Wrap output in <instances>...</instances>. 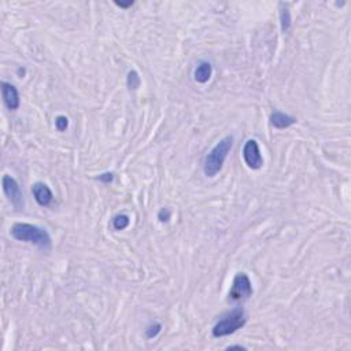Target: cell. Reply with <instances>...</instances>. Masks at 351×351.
Wrapping results in <instances>:
<instances>
[{
    "mask_svg": "<svg viewBox=\"0 0 351 351\" xmlns=\"http://www.w3.org/2000/svg\"><path fill=\"white\" fill-rule=\"evenodd\" d=\"M235 348H238V350H246V347H243V346H229L228 347V350H235Z\"/></svg>",
    "mask_w": 351,
    "mask_h": 351,
    "instance_id": "cell-19",
    "label": "cell"
},
{
    "mask_svg": "<svg viewBox=\"0 0 351 351\" xmlns=\"http://www.w3.org/2000/svg\"><path fill=\"white\" fill-rule=\"evenodd\" d=\"M280 21H281V29L283 32H288L291 28V14L288 9H284V5H281V11H280Z\"/></svg>",
    "mask_w": 351,
    "mask_h": 351,
    "instance_id": "cell-11",
    "label": "cell"
},
{
    "mask_svg": "<svg viewBox=\"0 0 351 351\" xmlns=\"http://www.w3.org/2000/svg\"><path fill=\"white\" fill-rule=\"evenodd\" d=\"M32 194L36 199V202L43 207H47L51 205V202L54 201V194H52L51 188L44 184V183H36L32 187Z\"/></svg>",
    "mask_w": 351,
    "mask_h": 351,
    "instance_id": "cell-8",
    "label": "cell"
},
{
    "mask_svg": "<svg viewBox=\"0 0 351 351\" xmlns=\"http://www.w3.org/2000/svg\"><path fill=\"white\" fill-rule=\"evenodd\" d=\"M232 144L233 137L227 136V137L220 140V143H217L216 147L206 155L205 163H203V171L207 177H214L221 171L222 165H224L229 151L232 148Z\"/></svg>",
    "mask_w": 351,
    "mask_h": 351,
    "instance_id": "cell-2",
    "label": "cell"
},
{
    "mask_svg": "<svg viewBox=\"0 0 351 351\" xmlns=\"http://www.w3.org/2000/svg\"><path fill=\"white\" fill-rule=\"evenodd\" d=\"M246 313L242 307L232 310L229 314L222 317L213 328V336L214 337H224V336L232 335L236 330L246 325Z\"/></svg>",
    "mask_w": 351,
    "mask_h": 351,
    "instance_id": "cell-3",
    "label": "cell"
},
{
    "mask_svg": "<svg viewBox=\"0 0 351 351\" xmlns=\"http://www.w3.org/2000/svg\"><path fill=\"white\" fill-rule=\"evenodd\" d=\"M243 158H244V162L246 165L250 167V169H261L263 165V158L261 155V150H259V145L257 143V140H248L246 141V144L243 147Z\"/></svg>",
    "mask_w": 351,
    "mask_h": 351,
    "instance_id": "cell-6",
    "label": "cell"
},
{
    "mask_svg": "<svg viewBox=\"0 0 351 351\" xmlns=\"http://www.w3.org/2000/svg\"><path fill=\"white\" fill-rule=\"evenodd\" d=\"M253 295V284L246 273H238L233 279L232 287L229 289V299L235 302L248 299Z\"/></svg>",
    "mask_w": 351,
    "mask_h": 351,
    "instance_id": "cell-4",
    "label": "cell"
},
{
    "mask_svg": "<svg viewBox=\"0 0 351 351\" xmlns=\"http://www.w3.org/2000/svg\"><path fill=\"white\" fill-rule=\"evenodd\" d=\"M160 329H162V325H160V324H154V325H150L145 329V335H147V337L152 339V337H155V336L159 333Z\"/></svg>",
    "mask_w": 351,
    "mask_h": 351,
    "instance_id": "cell-15",
    "label": "cell"
},
{
    "mask_svg": "<svg viewBox=\"0 0 351 351\" xmlns=\"http://www.w3.org/2000/svg\"><path fill=\"white\" fill-rule=\"evenodd\" d=\"M2 87V95H3V100L5 104L7 106L9 110H17L20 107V93L13 84L2 81L0 84Z\"/></svg>",
    "mask_w": 351,
    "mask_h": 351,
    "instance_id": "cell-7",
    "label": "cell"
},
{
    "mask_svg": "<svg viewBox=\"0 0 351 351\" xmlns=\"http://www.w3.org/2000/svg\"><path fill=\"white\" fill-rule=\"evenodd\" d=\"M129 222L130 220L128 216H125V214H118L117 217H114L113 227L114 229H117V231H122V229H125V228H128Z\"/></svg>",
    "mask_w": 351,
    "mask_h": 351,
    "instance_id": "cell-12",
    "label": "cell"
},
{
    "mask_svg": "<svg viewBox=\"0 0 351 351\" xmlns=\"http://www.w3.org/2000/svg\"><path fill=\"white\" fill-rule=\"evenodd\" d=\"M10 235L16 240L36 244L43 250H48L51 247V238L48 232L37 225H32L26 222H17L11 227Z\"/></svg>",
    "mask_w": 351,
    "mask_h": 351,
    "instance_id": "cell-1",
    "label": "cell"
},
{
    "mask_svg": "<svg viewBox=\"0 0 351 351\" xmlns=\"http://www.w3.org/2000/svg\"><path fill=\"white\" fill-rule=\"evenodd\" d=\"M126 84H128V88H129L130 91H134V89H137V88L140 87V77L139 74H137V72L130 70V72L128 73Z\"/></svg>",
    "mask_w": 351,
    "mask_h": 351,
    "instance_id": "cell-13",
    "label": "cell"
},
{
    "mask_svg": "<svg viewBox=\"0 0 351 351\" xmlns=\"http://www.w3.org/2000/svg\"><path fill=\"white\" fill-rule=\"evenodd\" d=\"M212 74H213V66L210 62H201L199 65H198L197 69H195V73H194L195 80H197L198 83H201V84L207 83V81L210 80V77H212Z\"/></svg>",
    "mask_w": 351,
    "mask_h": 351,
    "instance_id": "cell-10",
    "label": "cell"
},
{
    "mask_svg": "<svg viewBox=\"0 0 351 351\" xmlns=\"http://www.w3.org/2000/svg\"><path fill=\"white\" fill-rule=\"evenodd\" d=\"M2 186H3V191H5L6 197L9 198L11 205L16 207L17 210L24 209V195H22L21 187L17 183L16 179H13L9 174L3 176Z\"/></svg>",
    "mask_w": 351,
    "mask_h": 351,
    "instance_id": "cell-5",
    "label": "cell"
},
{
    "mask_svg": "<svg viewBox=\"0 0 351 351\" xmlns=\"http://www.w3.org/2000/svg\"><path fill=\"white\" fill-rule=\"evenodd\" d=\"M98 179L100 181H103V183H111L114 179V174L113 173H103V174L99 176Z\"/></svg>",
    "mask_w": 351,
    "mask_h": 351,
    "instance_id": "cell-17",
    "label": "cell"
},
{
    "mask_svg": "<svg viewBox=\"0 0 351 351\" xmlns=\"http://www.w3.org/2000/svg\"><path fill=\"white\" fill-rule=\"evenodd\" d=\"M55 126H57V129L59 130V132L66 130L67 126H69V119H67L65 115H59V117H57V119H55Z\"/></svg>",
    "mask_w": 351,
    "mask_h": 351,
    "instance_id": "cell-14",
    "label": "cell"
},
{
    "mask_svg": "<svg viewBox=\"0 0 351 351\" xmlns=\"http://www.w3.org/2000/svg\"><path fill=\"white\" fill-rule=\"evenodd\" d=\"M171 217L170 209H160L159 213H158V220L160 222H167Z\"/></svg>",
    "mask_w": 351,
    "mask_h": 351,
    "instance_id": "cell-16",
    "label": "cell"
},
{
    "mask_svg": "<svg viewBox=\"0 0 351 351\" xmlns=\"http://www.w3.org/2000/svg\"><path fill=\"white\" fill-rule=\"evenodd\" d=\"M296 122V119L291 115H287V114L281 113V111H274L272 115H270V124L273 125L274 128L277 129H285L291 125H294Z\"/></svg>",
    "mask_w": 351,
    "mask_h": 351,
    "instance_id": "cell-9",
    "label": "cell"
},
{
    "mask_svg": "<svg viewBox=\"0 0 351 351\" xmlns=\"http://www.w3.org/2000/svg\"><path fill=\"white\" fill-rule=\"evenodd\" d=\"M118 7H122V9H126V7H130L133 5V2H129V3H115Z\"/></svg>",
    "mask_w": 351,
    "mask_h": 351,
    "instance_id": "cell-18",
    "label": "cell"
}]
</instances>
